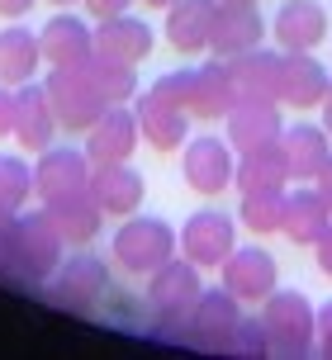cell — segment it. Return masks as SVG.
Masks as SVG:
<instances>
[{
  "instance_id": "cell-24",
  "label": "cell",
  "mask_w": 332,
  "mask_h": 360,
  "mask_svg": "<svg viewBox=\"0 0 332 360\" xmlns=\"http://www.w3.org/2000/svg\"><path fill=\"white\" fill-rule=\"evenodd\" d=\"M332 86V72L314 53H285V76H280V105L318 109Z\"/></svg>"
},
{
  "instance_id": "cell-25",
  "label": "cell",
  "mask_w": 332,
  "mask_h": 360,
  "mask_svg": "<svg viewBox=\"0 0 332 360\" xmlns=\"http://www.w3.org/2000/svg\"><path fill=\"white\" fill-rule=\"evenodd\" d=\"M328 228H332V209H328V199L318 195V185L285 190V237L295 247H314Z\"/></svg>"
},
{
  "instance_id": "cell-23",
  "label": "cell",
  "mask_w": 332,
  "mask_h": 360,
  "mask_svg": "<svg viewBox=\"0 0 332 360\" xmlns=\"http://www.w3.org/2000/svg\"><path fill=\"white\" fill-rule=\"evenodd\" d=\"M157 48V34H152L143 19L133 15H114V19H100L95 24V53H110L119 62H133V67H143Z\"/></svg>"
},
{
  "instance_id": "cell-17",
  "label": "cell",
  "mask_w": 332,
  "mask_h": 360,
  "mask_svg": "<svg viewBox=\"0 0 332 360\" xmlns=\"http://www.w3.org/2000/svg\"><path fill=\"white\" fill-rule=\"evenodd\" d=\"M271 34V24L261 19L257 5H219V24H214V38H209V53L228 62V57H242L261 48Z\"/></svg>"
},
{
  "instance_id": "cell-36",
  "label": "cell",
  "mask_w": 332,
  "mask_h": 360,
  "mask_svg": "<svg viewBox=\"0 0 332 360\" xmlns=\"http://www.w3.org/2000/svg\"><path fill=\"white\" fill-rule=\"evenodd\" d=\"M314 351L332 360V299L318 308V332H314Z\"/></svg>"
},
{
  "instance_id": "cell-18",
  "label": "cell",
  "mask_w": 332,
  "mask_h": 360,
  "mask_svg": "<svg viewBox=\"0 0 332 360\" xmlns=\"http://www.w3.org/2000/svg\"><path fill=\"white\" fill-rule=\"evenodd\" d=\"M143 195H148V180L138 176L129 162H110L91 171V199L105 209V218H129L143 209Z\"/></svg>"
},
{
  "instance_id": "cell-21",
  "label": "cell",
  "mask_w": 332,
  "mask_h": 360,
  "mask_svg": "<svg viewBox=\"0 0 332 360\" xmlns=\"http://www.w3.org/2000/svg\"><path fill=\"white\" fill-rule=\"evenodd\" d=\"M38 43H43V62L48 67H76L95 53V29L72 10H57L43 29H38Z\"/></svg>"
},
{
  "instance_id": "cell-39",
  "label": "cell",
  "mask_w": 332,
  "mask_h": 360,
  "mask_svg": "<svg viewBox=\"0 0 332 360\" xmlns=\"http://www.w3.org/2000/svg\"><path fill=\"white\" fill-rule=\"evenodd\" d=\"M38 0H0V19H24Z\"/></svg>"
},
{
  "instance_id": "cell-35",
  "label": "cell",
  "mask_w": 332,
  "mask_h": 360,
  "mask_svg": "<svg viewBox=\"0 0 332 360\" xmlns=\"http://www.w3.org/2000/svg\"><path fill=\"white\" fill-rule=\"evenodd\" d=\"M138 0H81V10L100 24V19H114V15H129Z\"/></svg>"
},
{
  "instance_id": "cell-4",
  "label": "cell",
  "mask_w": 332,
  "mask_h": 360,
  "mask_svg": "<svg viewBox=\"0 0 332 360\" xmlns=\"http://www.w3.org/2000/svg\"><path fill=\"white\" fill-rule=\"evenodd\" d=\"M105 294H110V266H105V256L86 252V247L48 275V304L67 308L76 318H91L105 304Z\"/></svg>"
},
{
  "instance_id": "cell-28",
  "label": "cell",
  "mask_w": 332,
  "mask_h": 360,
  "mask_svg": "<svg viewBox=\"0 0 332 360\" xmlns=\"http://www.w3.org/2000/svg\"><path fill=\"white\" fill-rule=\"evenodd\" d=\"M290 162H285V147L280 143H266V147H252V152H238V171H233V185L238 190H266V185H290Z\"/></svg>"
},
{
  "instance_id": "cell-27",
  "label": "cell",
  "mask_w": 332,
  "mask_h": 360,
  "mask_svg": "<svg viewBox=\"0 0 332 360\" xmlns=\"http://www.w3.org/2000/svg\"><path fill=\"white\" fill-rule=\"evenodd\" d=\"M38 67H43V43H38V34L24 29L19 19H10V29H0V81L5 86L38 81Z\"/></svg>"
},
{
  "instance_id": "cell-31",
  "label": "cell",
  "mask_w": 332,
  "mask_h": 360,
  "mask_svg": "<svg viewBox=\"0 0 332 360\" xmlns=\"http://www.w3.org/2000/svg\"><path fill=\"white\" fill-rule=\"evenodd\" d=\"M86 72H91V81L100 86V95L110 105H133V95H138V67L133 62H119L110 53H91Z\"/></svg>"
},
{
  "instance_id": "cell-1",
  "label": "cell",
  "mask_w": 332,
  "mask_h": 360,
  "mask_svg": "<svg viewBox=\"0 0 332 360\" xmlns=\"http://www.w3.org/2000/svg\"><path fill=\"white\" fill-rule=\"evenodd\" d=\"M176 252H181V233H176L166 218H152V214H129L110 237L114 266L138 275V280H148L152 270L166 266Z\"/></svg>"
},
{
  "instance_id": "cell-22",
  "label": "cell",
  "mask_w": 332,
  "mask_h": 360,
  "mask_svg": "<svg viewBox=\"0 0 332 360\" xmlns=\"http://www.w3.org/2000/svg\"><path fill=\"white\" fill-rule=\"evenodd\" d=\"M228 72L238 86V100H280V76H285V53L276 48H252L242 57H228Z\"/></svg>"
},
{
  "instance_id": "cell-10",
  "label": "cell",
  "mask_w": 332,
  "mask_h": 360,
  "mask_svg": "<svg viewBox=\"0 0 332 360\" xmlns=\"http://www.w3.org/2000/svg\"><path fill=\"white\" fill-rule=\"evenodd\" d=\"M238 247V218L223 209H200L181 223V256H190L200 270H219Z\"/></svg>"
},
{
  "instance_id": "cell-26",
  "label": "cell",
  "mask_w": 332,
  "mask_h": 360,
  "mask_svg": "<svg viewBox=\"0 0 332 360\" xmlns=\"http://www.w3.org/2000/svg\"><path fill=\"white\" fill-rule=\"evenodd\" d=\"M280 147H285L290 176L295 180H314L318 171H323V162L332 157V133L323 124H285Z\"/></svg>"
},
{
  "instance_id": "cell-13",
  "label": "cell",
  "mask_w": 332,
  "mask_h": 360,
  "mask_svg": "<svg viewBox=\"0 0 332 360\" xmlns=\"http://www.w3.org/2000/svg\"><path fill=\"white\" fill-rule=\"evenodd\" d=\"M133 114H138V128H143V143L152 152H181L190 143V114L181 105H171L162 90H143L133 95Z\"/></svg>"
},
{
  "instance_id": "cell-33",
  "label": "cell",
  "mask_w": 332,
  "mask_h": 360,
  "mask_svg": "<svg viewBox=\"0 0 332 360\" xmlns=\"http://www.w3.org/2000/svg\"><path fill=\"white\" fill-rule=\"evenodd\" d=\"M223 356H238V360L271 356V342H266V323H261V313H242L238 327H233V337H228V346H223Z\"/></svg>"
},
{
  "instance_id": "cell-14",
  "label": "cell",
  "mask_w": 332,
  "mask_h": 360,
  "mask_svg": "<svg viewBox=\"0 0 332 360\" xmlns=\"http://www.w3.org/2000/svg\"><path fill=\"white\" fill-rule=\"evenodd\" d=\"M57 114H53V100H48V86L43 81H24L15 86V143L24 152H48L57 143Z\"/></svg>"
},
{
  "instance_id": "cell-37",
  "label": "cell",
  "mask_w": 332,
  "mask_h": 360,
  "mask_svg": "<svg viewBox=\"0 0 332 360\" xmlns=\"http://www.w3.org/2000/svg\"><path fill=\"white\" fill-rule=\"evenodd\" d=\"M0 138H15V86L0 81Z\"/></svg>"
},
{
  "instance_id": "cell-32",
  "label": "cell",
  "mask_w": 332,
  "mask_h": 360,
  "mask_svg": "<svg viewBox=\"0 0 332 360\" xmlns=\"http://www.w3.org/2000/svg\"><path fill=\"white\" fill-rule=\"evenodd\" d=\"M34 195V166L24 157H0V214H24Z\"/></svg>"
},
{
  "instance_id": "cell-40",
  "label": "cell",
  "mask_w": 332,
  "mask_h": 360,
  "mask_svg": "<svg viewBox=\"0 0 332 360\" xmlns=\"http://www.w3.org/2000/svg\"><path fill=\"white\" fill-rule=\"evenodd\" d=\"M314 185H318V195L328 199V209H332V157H328V162H323V171H318V176H314Z\"/></svg>"
},
{
  "instance_id": "cell-6",
  "label": "cell",
  "mask_w": 332,
  "mask_h": 360,
  "mask_svg": "<svg viewBox=\"0 0 332 360\" xmlns=\"http://www.w3.org/2000/svg\"><path fill=\"white\" fill-rule=\"evenodd\" d=\"M242 318V299L233 294V289H204L200 304L190 308V318H185L181 337L185 346H195V351H209V356H223V346H228V337H233V327H238Z\"/></svg>"
},
{
  "instance_id": "cell-12",
  "label": "cell",
  "mask_w": 332,
  "mask_h": 360,
  "mask_svg": "<svg viewBox=\"0 0 332 360\" xmlns=\"http://www.w3.org/2000/svg\"><path fill=\"white\" fill-rule=\"evenodd\" d=\"M86 157L91 166H110V162H129L133 152L143 147V128H138V114L133 105H110L91 128H86Z\"/></svg>"
},
{
  "instance_id": "cell-16",
  "label": "cell",
  "mask_w": 332,
  "mask_h": 360,
  "mask_svg": "<svg viewBox=\"0 0 332 360\" xmlns=\"http://www.w3.org/2000/svg\"><path fill=\"white\" fill-rule=\"evenodd\" d=\"M223 138L233 143V152H252V147L280 143L285 133V114H280V100H238L223 119Z\"/></svg>"
},
{
  "instance_id": "cell-7",
  "label": "cell",
  "mask_w": 332,
  "mask_h": 360,
  "mask_svg": "<svg viewBox=\"0 0 332 360\" xmlns=\"http://www.w3.org/2000/svg\"><path fill=\"white\" fill-rule=\"evenodd\" d=\"M91 157H86V147H48V152H38L34 162V195L38 204H62V199H76L91 190Z\"/></svg>"
},
{
  "instance_id": "cell-3",
  "label": "cell",
  "mask_w": 332,
  "mask_h": 360,
  "mask_svg": "<svg viewBox=\"0 0 332 360\" xmlns=\"http://www.w3.org/2000/svg\"><path fill=\"white\" fill-rule=\"evenodd\" d=\"M200 294H204V280H200V266H195L190 256H171L166 266H157L148 275V289H143L148 313L166 332H181L185 318H190V308L200 304Z\"/></svg>"
},
{
  "instance_id": "cell-30",
  "label": "cell",
  "mask_w": 332,
  "mask_h": 360,
  "mask_svg": "<svg viewBox=\"0 0 332 360\" xmlns=\"http://www.w3.org/2000/svg\"><path fill=\"white\" fill-rule=\"evenodd\" d=\"M285 190H290V185H285ZM285 190H280V185H266V190H242L238 223L252 237L285 233Z\"/></svg>"
},
{
  "instance_id": "cell-5",
  "label": "cell",
  "mask_w": 332,
  "mask_h": 360,
  "mask_svg": "<svg viewBox=\"0 0 332 360\" xmlns=\"http://www.w3.org/2000/svg\"><path fill=\"white\" fill-rule=\"evenodd\" d=\"M43 86H48V100H53L57 128H62V133H76V138H86V128L110 109V100L100 95V86H95L91 72H86V62H76V67H53Z\"/></svg>"
},
{
  "instance_id": "cell-29",
  "label": "cell",
  "mask_w": 332,
  "mask_h": 360,
  "mask_svg": "<svg viewBox=\"0 0 332 360\" xmlns=\"http://www.w3.org/2000/svg\"><path fill=\"white\" fill-rule=\"evenodd\" d=\"M48 214H53L57 233L67 237V247H91L95 233H100V218H105V209L91 199V190L76 199H62V204H43Z\"/></svg>"
},
{
  "instance_id": "cell-11",
  "label": "cell",
  "mask_w": 332,
  "mask_h": 360,
  "mask_svg": "<svg viewBox=\"0 0 332 360\" xmlns=\"http://www.w3.org/2000/svg\"><path fill=\"white\" fill-rule=\"evenodd\" d=\"M223 275V289H233L242 304H266L271 294L280 289V266L276 256L266 252V247H233V256L219 266Z\"/></svg>"
},
{
  "instance_id": "cell-20",
  "label": "cell",
  "mask_w": 332,
  "mask_h": 360,
  "mask_svg": "<svg viewBox=\"0 0 332 360\" xmlns=\"http://www.w3.org/2000/svg\"><path fill=\"white\" fill-rule=\"evenodd\" d=\"M214 24H219V0H176L166 10V43L176 53L195 57L209 53V38H214Z\"/></svg>"
},
{
  "instance_id": "cell-41",
  "label": "cell",
  "mask_w": 332,
  "mask_h": 360,
  "mask_svg": "<svg viewBox=\"0 0 332 360\" xmlns=\"http://www.w3.org/2000/svg\"><path fill=\"white\" fill-rule=\"evenodd\" d=\"M138 5H143V10H162V15H166V10H171L176 0H138Z\"/></svg>"
},
{
  "instance_id": "cell-38",
  "label": "cell",
  "mask_w": 332,
  "mask_h": 360,
  "mask_svg": "<svg viewBox=\"0 0 332 360\" xmlns=\"http://www.w3.org/2000/svg\"><path fill=\"white\" fill-rule=\"evenodd\" d=\"M314 261H318V270H323V275L332 280V228L314 242Z\"/></svg>"
},
{
  "instance_id": "cell-8",
  "label": "cell",
  "mask_w": 332,
  "mask_h": 360,
  "mask_svg": "<svg viewBox=\"0 0 332 360\" xmlns=\"http://www.w3.org/2000/svg\"><path fill=\"white\" fill-rule=\"evenodd\" d=\"M181 171H185V185L204 199H219L228 185H233V171H238V152L228 138H190L181 147Z\"/></svg>"
},
{
  "instance_id": "cell-42",
  "label": "cell",
  "mask_w": 332,
  "mask_h": 360,
  "mask_svg": "<svg viewBox=\"0 0 332 360\" xmlns=\"http://www.w3.org/2000/svg\"><path fill=\"white\" fill-rule=\"evenodd\" d=\"M53 10H72V5H81V0H48Z\"/></svg>"
},
{
  "instance_id": "cell-9",
  "label": "cell",
  "mask_w": 332,
  "mask_h": 360,
  "mask_svg": "<svg viewBox=\"0 0 332 360\" xmlns=\"http://www.w3.org/2000/svg\"><path fill=\"white\" fill-rule=\"evenodd\" d=\"M15 242H19V275H29V280H48L67 252V237L57 233L48 209L15 214Z\"/></svg>"
},
{
  "instance_id": "cell-15",
  "label": "cell",
  "mask_w": 332,
  "mask_h": 360,
  "mask_svg": "<svg viewBox=\"0 0 332 360\" xmlns=\"http://www.w3.org/2000/svg\"><path fill=\"white\" fill-rule=\"evenodd\" d=\"M271 38L280 53H314L328 43V10L318 0H285L271 15Z\"/></svg>"
},
{
  "instance_id": "cell-19",
  "label": "cell",
  "mask_w": 332,
  "mask_h": 360,
  "mask_svg": "<svg viewBox=\"0 0 332 360\" xmlns=\"http://www.w3.org/2000/svg\"><path fill=\"white\" fill-rule=\"evenodd\" d=\"M233 105H238V86H233L228 62L214 57L209 67H195V72H190V95H185V114H190V119L214 124V119H228Z\"/></svg>"
},
{
  "instance_id": "cell-34",
  "label": "cell",
  "mask_w": 332,
  "mask_h": 360,
  "mask_svg": "<svg viewBox=\"0 0 332 360\" xmlns=\"http://www.w3.org/2000/svg\"><path fill=\"white\" fill-rule=\"evenodd\" d=\"M0 270L19 275V242H15V214H0Z\"/></svg>"
},
{
  "instance_id": "cell-43",
  "label": "cell",
  "mask_w": 332,
  "mask_h": 360,
  "mask_svg": "<svg viewBox=\"0 0 332 360\" xmlns=\"http://www.w3.org/2000/svg\"><path fill=\"white\" fill-rule=\"evenodd\" d=\"M219 5H257V0H219Z\"/></svg>"
},
{
  "instance_id": "cell-2",
  "label": "cell",
  "mask_w": 332,
  "mask_h": 360,
  "mask_svg": "<svg viewBox=\"0 0 332 360\" xmlns=\"http://www.w3.org/2000/svg\"><path fill=\"white\" fill-rule=\"evenodd\" d=\"M261 323H266V342H271V356L276 360H299L314 351L318 308L299 289H276L261 304Z\"/></svg>"
}]
</instances>
